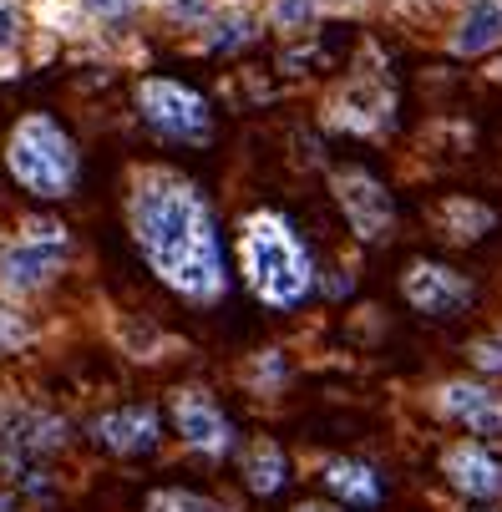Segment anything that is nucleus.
I'll return each mask as SVG.
<instances>
[{
  "mask_svg": "<svg viewBox=\"0 0 502 512\" xmlns=\"http://www.w3.org/2000/svg\"><path fill=\"white\" fill-rule=\"evenodd\" d=\"M132 239L148 269L188 300L224 295V244L213 229V208L183 173H142L132 188Z\"/></svg>",
  "mask_w": 502,
  "mask_h": 512,
  "instance_id": "nucleus-1",
  "label": "nucleus"
},
{
  "mask_svg": "<svg viewBox=\"0 0 502 512\" xmlns=\"http://www.w3.org/2000/svg\"><path fill=\"white\" fill-rule=\"evenodd\" d=\"M239 259H244V279L249 289L269 305V310H295L310 300L315 289V259L300 244L295 224L284 213H249V224L239 234Z\"/></svg>",
  "mask_w": 502,
  "mask_h": 512,
  "instance_id": "nucleus-2",
  "label": "nucleus"
},
{
  "mask_svg": "<svg viewBox=\"0 0 502 512\" xmlns=\"http://www.w3.org/2000/svg\"><path fill=\"white\" fill-rule=\"evenodd\" d=\"M11 178L36 198H71L82 183V153L66 137V127L46 112H26L6 142Z\"/></svg>",
  "mask_w": 502,
  "mask_h": 512,
  "instance_id": "nucleus-3",
  "label": "nucleus"
},
{
  "mask_svg": "<svg viewBox=\"0 0 502 512\" xmlns=\"http://www.w3.org/2000/svg\"><path fill=\"white\" fill-rule=\"evenodd\" d=\"M137 112H142V122H148L153 132H163L173 142H203L213 132L208 102L193 87L168 82V77H148L137 87Z\"/></svg>",
  "mask_w": 502,
  "mask_h": 512,
  "instance_id": "nucleus-4",
  "label": "nucleus"
},
{
  "mask_svg": "<svg viewBox=\"0 0 502 512\" xmlns=\"http://www.w3.org/2000/svg\"><path fill=\"white\" fill-rule=\"evenodd\" d=\"M66 442V421L51 411H16L0 421V467L11 477H46V457Z\"/></svg>",
  "mask_w": 502,
  "mask_h": 512,
  "instance_id": "nucleus-5",
  "label": "nucleus"
},
{
  "mask_svg": "<svg viewBox=\"0 0 502 512\" xmlns=\"http://www.w3.org/2000/svg\"><path fill=\"white\" fill-rule=\"evenodd\" d=\"M335 203L345 208L355 239H366V244H381L396 224V203H391L386 183L371 178L366 168H340L335 173Z\"/></svg>",
  "mask_w": 502,
  "mask_h": 512,
  "instance_id": "nucleus-6",
  "label": "nucleus"
},
{
  "mask_svg": "<svg viewBox=\"0 0 502 512\" xmlns=\"http://www.w3.org/2000/svg\"><path fill=\"white\" fill-rule=\"evenodd\" d=\"M401 295L416 315H432V320H452L472 305V279L447 269V264H432V259H416L401 279Z\"/></svg>",
  "mask_w": 502,
  "mask_h": 512,
  "instance_id": "nucleus-7",
  "label": "nucleus"
},
{
  "mask_svg": "<svg viewBox=\"0 0 502 512\" xmlns=\"http://www.w3.org/2000/svg\"><path fill=\"white\" fill-rule=\"evenodd\" d=\"M173 426H178L183 442L193 452H203V457L234 452V421L224 416V406L213 401L208 391H178L173 396Z\"/></svg>",
  "mask_w": 502,
  "mask_h": 512,
  "instance_id": "nucleus-8",
  "label": "nucleus"
},
{
  "mask_svg": "<svg viewBox=\"0 0 502 512\" xmlns=\"http://www.w3.org/2000/svg\"><path fill=\"white\" fill-rule=\"evenodd\" d=\"M92 436L112 457H142L163 442V416H158V406H117V411L97 416Z\"/></svg>",
  "mask_w": 502,
  "mask_h": 512,
  "instance_id": "nucleus-9",
  "label": "nucleus"
},
{
  "mask_svg": "<svg viewBox=\"0 0 502 512\" xmlns=\"http://www.w3.org/2000/svg\"><path fill=\"white\" fill-rule=\"evenodd\" d=\"M442 477L462 497H497L502 492V462L482 442H457L442 452Z\"/></svg>",
  "mask_w": 502,
  "mask_h": 512,
  "instance_id": "nucleus-10",
  "label": "nucleus"
},
{
  "mask_svg": "<svg viewBox=\"0 0 502 512\" xmlns=\"http://www.w3.org/2000/svg\"><path fill=\"white\" fill-rule=\"evenodd\" d=\"M437 406L462 421L472 436H502V401L487 391V386H472V381H447Z\"/></svg>",
  "mask_w": 502,
  "mask_h": 512,
  "instance_id": "nucleus-11",
  "label": "nucleus"
},
{
  "mask_svg": "<svg viewBox=\"0 0 502 512\" xmlns=\"http://www.w3.org/2000/svg\"><path fill=\"white\" fill-rule=\"evenodd\" d=\"M61 269V249H46V244H16L0 254V279H6V289H41L51 274Z\"/></svg>",
  "mask_w": 502,
  "mask_h": 512,
  "instance_id": "nucleus-12",
  "label": "nucleus"
},
{
  "mask_svg": "<svg viewBox=\"0 0 502 512\" xmlns=\"http://www.w3.org/2000/svg\"><path fill=\"white\" fill-rule=\"evenodd\" d=\"M325 487L345 502V507H376L381 502V477L371 462H355V457H330L325 462Z\"/></svg>",
  "mask_w": 502,
  "mask_h": 512,
  "instance_id": "nucleus-13",
  "label": "nucleus"
},
{
  "mask_svg": "<svg viewBox=\"0 0 502 512\" xmlns=\"http://www.w3.org/2000/svg\"><path fill=\"white\" fill-rule=\"evenodd\" d=\"M244 482L254 497H274L284 482H290V457H284L279 442H269V436H259V442L244 452Z\"/></svg>",
  "mask_w": 502,
  "mask_h": 512,
  "instance_id": "nucleus-14",
  "label": "nucleus"
},
{
  "mask_svg": "<svg viewBox=\"0 0 502 512\" xmlns=\"http://www.w3.org/2000/svg\"><path fill=\"white\" fill-rule=\"evenodd\" d=\"M497 41H502V6L497 0H477V6L467 11V21L457 26V36H452V51L477 56V51H487Z\"/></svg>",
  "mask_w": 502,
  "mask_h": 512,
  "instance_id": "nucleus-15",
  "label": "nucleus"
},
{
  "mask_svg": "<svg viewBox=\"0 0 502 512\" xmlns=\"http://www.w3.org/2000/svg\"><path fill=\"white\" fill-rule=\"evenodd\" d=\"M442 218L452 224V239H482V234L492 229V208H482V203H467V198H447Z\"/></svg>",
  "mask_w": 502,
  "mask_h": 512,
  "instance_id": "nucleus-16",
  "label": "nucleus"
},
{
  "mask_svg": "<svg viewBox=\"0 0 502 512\" xmlns=\"http://www.w3.org/2000/svg\"><path fill=\"white\" fill-rule=\"evenodd\" d=\"M148 512H224V507L203 492H188V487H163L148 497Z\"/></svg>",
  "mask_w": 502,
  "mask_h": 512,
  "instance_id": "nucleus-17",
  "label": "nucleus"
},
{
  "mask_svg": "<svg viewBox=\"0 0 502 512\" xmlns=\"http://www.w3.org/2000/svg\"><path fill=\"white\" fill-rule=\"evenodd\" d=\"M26 244H46V249H61V244H66V229L56 224V218H31V224H26Z\"/></svg>",
  "mask_w": 502,
  "mask_h": 512,
  "instance_id": "nucleus-18",
  "label": "nucleus"
},
{
  "mask_svg": "<svg viewBox=\"0 0 502 512\" xmlns=\"http://www.w3.org/2000/svg\"><path fill=\"white\" fill-rule=\"evenodd\" d=\"M472 360H477V371H502V330L487 335V340H477L472 345Z\"/></svg>",
  "mask_w": 502,
  "mask_h": 512,
  "instance_id": "nucleus-19",
  "label": "nucleus"
},
{
  "mask_svg": "<svg viewBox=\"0 0 502 512\" xmlns=\"http://www.w3.org/2000/svg\"><path fill=\"white\" fill-rule=\"evenodd\" d=\"M274 21H279V26H300V21H310V0H279V6H274Z\"/></svg>",
  "mask_w": 502,
  "mask_h": 512,
  "instance_id": "nucleus-20",
  "label": "nucleus"
},
{
  "mask_svg": "<svg viewBox=\"0 0 502 512\" xmlns=\"http://www.w3.org/2000/svg\"><path fill=\"white\" fill-rule=\"evenodd\" d=\"M26 340V325L16 320V310H0V350L6 345H21Z\"/></svg>",
  "mask_w": 502,
  "mask_h": 512,
  "instance_id": "nucleus-21",
  "label": "nucleus"
},
{
  "mask_svg": "<svg viewBox=\"0 0 502 512\" xmlns=\"http://www.w3.org/2000/svg\"><path fill=\"white\" fill-rule=\"evenodd\" d=\"M239 41H249V21H229L224 36H213V46H239Z\"/></svg>",
  "mask_w": 502,
  "mask_h": 512,
  "instance_id": "nucleus-22",
  "label": "nucleus"
},
{
  "mask_svg": "<svg viewBox=\"0 0 502 512\" xmlns=\"http://www.w3.org/2000/svg\"><path fill=\"white\" fill-rule=\"evenodd\" d=\"M92 11H102V16H122L127 11V0H87Z\"/></svg>",
  "mask_w": 502,
  "mask_h": 512,
  "instance_id": "nucleus-23",
  "label": "nucleus"
},
{
  "mask_svg": "<svg viewBox=\"0 0 502 512\" xmlns=\"http://www.w3.org/2000/svg\"><path fill=\"white\" fill-rule=\"evenodd\" d=\"M11 41H16V16L0 11V46H11Z\"/></svg>",
  "mask_w": 502,
  "mask_h": 512,
  "instance_id": "nucleus-24",
  "label": "nucleus"
},
{
  "mask_svg": "<svg viewBox=\"0 0 502 512\" xmlns=\"http://www.w3.org/2000/svg\"><path fill=\"white\" fill-rule=\"evenodd\" d=\"M295 512H325V507H315V502H305V507H295Z\"/></svg>",
  "mask_w": 502,
  "mask_h": 512,
  "instance_id": "nucleus-25",
  "label": "nucleus"
},
{
  "mask_svg": "<svg viewBox=\"0 0 502 512\" xmlns=\"http://www.w3.org/2000/svg\"><path fill=\"white\" fill-rule=\"evenodd\" d=\"M325 512H335V507H325Z\"/></svg>",
  "mask_w": 502,
  "mask_h": 512,
  "instance_id": "nucleus-26",
  "label": "nucleus"
}]
</instances>
